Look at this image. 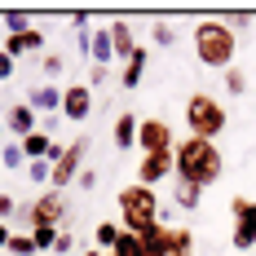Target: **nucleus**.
I'll list each match as a JSON object with an SVG mask.
<instances>
[{
  "instance_id": "f257e3e1",
  "label": "nucleus",
  "mask_w": 256,
  "mask_h": 256,
  "mask_svg": "<svg viewBox=\"0 0 256 256\" xmlns=\"http://www.w3.org/2000/svg\"><path fill=\"white\" fill-rule=\"evenodd\" d=\"M172 159H177V172H172V177L194 181V186H204V190L226 177V154H221V146H216V142H204V137H181Z\"/></svg>"
},
{
  "instance_id": "f03ea898",
  "label": "nucleus",
  "mask_w": 256,
  "mask_h": 256,
  "mask_svg": "<svg viewBox=\"0 0 256 256\" xmlns=\"http://www.w3.org/2000/svg\"><path fill=\"white\" fill-rule=\"evenodd\" d=\"M190 40H194V58H199L204 66H212V71H230L234 66L238 31H230L226 18H204V22H194Z\"/></svg>"
},
{
  "instance_id": "7ed1b4c3",
  "label": "nucleus",
  "mask_w": 256,
  "mask_h": 256,
  "mask_svg": "<svg viewBox=\"0 0 256 256\" xmlns=\"http://www.w3.org/2000/svg\"><path fill=\"white\" fill-rule=\"evenodd\" d=\"M115 204H120V230L128 234H146L159 221V194H154L150 186H124L120 194H115Z\"/></svg>"
},
{
  "instance_id": "20e7f679",
  "label": "nucleus",
  "mask_w": 256,
  "mask_h": 256,
  "mask_svg": "<svg viewBox=\"0 0 256 256\" xmlns=\"http://www.w3.org/2000/svg\"><path fill=\"white\" fill-rule=\"evenodd\" d=\"M226 124H230L226 102H216L212 93H190V98H186V128H190V137L216 142V137L226 132Z\"/></svg>"
},
{
  "instance_id": "39448f33",
  "label": "nucleus",
  "mask_w": 256,
  "mask_h": 256,
  "mask_svg": "<svg viewBox=\"0 0 256 256\" xmlns=\"http://www.w3.org/2000/svg\"><path fill=\"white\" fill-rule=\"evenodd\" d=\"M66 208H71V204H66V190H44L40 199L18 204V216H14V221H18L26 234L40 230V226H58V230H62V226H66V216H71Z\"/></svg>"
},
{
  "instance_id": "423d86ee",
  "label": "nucleus",
  "mask_w": 256,
  "mask_h": 256,
  "mask_svg": "<svg viewBox=\"0 0 256 256\" xmlns=\"http://www.w3.org/2000/svg\"><path fill=\"white\" fill-rule=\"evenodd\" d=\"M177 132H172V124L168 120H159V115H150V120H142L137 124V150L142 154H159V150H177Z\"/></svg>"
},
{
  "instance_id": "0eeeda50",
  "label": "nucleus",
  "mask_w": 256,
  "mask_h": 256,
  "mask_svg": "<svg viewBox=\"0 0 256 256\" xmlns=\"http://www.w3.org/2000/svg\"><path fill=\"white\" fill-rule=\"evenodd\" d=\"M84 154H88V137H76L71 146H66V154L53 164V177H49V190H66V186H76L80 168H84Z\"/></svg>"
},
{
  "instance_id": "6e6552de",
  "label": "nucleus",
  "mask_w": 256,
  "mask_h": 256,
  "mask_svg": "<svg viewBox=\"0 0 256 256\" xmlns=\"http://www.w3.org/2000/svg\"><path fill=\"white\" fill-rule=\"evenodd\" d=\"M66 124H84L93 115V88L88 84H66L62 88V110H58Z\"/></svg>"
},
{
  "instance_id": "1a4fd4ad",
  "label": "nucleus",
  "mask_w": 256,
  "mask_h": 256,
  "mask_svg": "<svg viewBox=\"0 0 256 256\" xmlns=\"http://www.w3.org/2000/svg\"><path fill=\"white\" fill-rule=\"evenodd\" d=\"M177 172V159H172V150H159V154H142L137 159V186H159V181H168Z\"/></svg>"
},
{
  "instance_id": "9d476101",
  "label": "nucleus",
  "mask_w": 256,
  "mask_h": 256,
  "mask_svg": "<svg viewBox=\"0 0 256 256\" xmlns=\"http://www.w3.org/2000/svg\"><path fill=\"white\" fill-rule=\"evenodd\" d=\"M0 120H4V132H9V137H18V142H22L26 132H36V128H40V115H36L26 102H9Z\"/></svg>"
},
{
  "instance_id": "9b49d317",
  "label": "nucleus",
  "mask_w": 256,
  "mask_h": 256,
  "mask_svg": "<svg viewBox=\"0 0 256 256\" xmlns=\"http://www.w3.org/2000/svg\"><path fill=\"white\" fill-rule=\"evenodd\" d=\"M44 49V31H18V36H4V53L18 62V58H36V53Z\"/></svg>"
},
{
  "instance_id": "f8f14e48",
  "label": "nucleus",
  "mask_w": 256,
  "mask_h": 256,
  "mask_svg": "<svg viewBox=\"0 0 256 256\" xmlns=\"http://www.w3.org/2000/svg\"><path fill=\"white\" fill-rule=\"evenodd\" d=\"M22 102L31 106L36 115H58V110H62V88H58V84H36Z\"/></svg>"
},
{
  "instance_id": "ddd939ff",
  "label": "nucleus",
  "mask_w": 256,
  "mask_h": 256,
  "mask_svg": "<svg viewBox=\"0 0 256 256\" xmlns=\"http://www.w3.org/2000/svg\"><path fill=\"white\" fill-rule=\"evenodd\" d=\"M204 186H194V181H181L172 177V208H181V212H199V204H204Z\"/></svg>"
},
{
  "instance_id": "4468645a",
  "label": "nucleus",
  "mask_w": 256,
  "mask_h": 256,
  "mask_svg": "<svg viewBox=\"0 0 256 256\" xmlns=\"http://www.w3.org/2000/svg\"><path fill=\"white\" fill-rule=\"evenodd\" d=\"M137 124H142V120H137L132 110H124V115L115 120V128H110V142H115V150H132V146H137Z\"/></svg>"
},
{
  "instance_id": "2eb2a0df",
  "label": "nucleus",
  "mask_w": 256,
  "mask_h": 256,
  "mask_svg": "<svg viewBox=\"0 0 256 256\" xmlns=\"http://www.w3.org/2000/svg\"><path fill=\"white\" fill-rule=\"evenodd\" d=\"M88 62L93 66H110L115 62V44H110V26H93V49H88Z\"/></svg>"
},
{
  "instance_id": "dca6fc26",
  "label": "nucleus",
  "mask_w": 256,
  "mask_h": 256,
  "mask_svg": "<svg viewBox=\"0 0 256 256\" xmlns=\"http://www.w3.org/2000/svg\"><path fill=\"white\" fill-rule=\"evenodd\" d=\"M168 238H172V226L154 221L150 230L142 234V256H168Z\"/></svg>"
},
{
  "instance_id": "f3484780",
  "label": "nucleus",
  "mask_w": 256,
  "mask_h": 256,
  "mask_svg": "<svg viewBox=\"0 0 256 256\" xmlns=\"http://www.w3.org/2000/svg\"><path fill=\"white\" fill-rule=\"evenodd\" d=\"M110 44H115V62H128L137 53V36L128 22H110Z\"/></svg>"
},
{
  "instance_id": "a211bd4d",
  "label": "nucleus",
  "mask_w": 256,
  "mask_h": 256,
  "mask_svg": "<svg viewBox=\"0 0 256 256\" xmlns=\"http://www.w3.org/2000/svg\"><path fill=\"white\" fill-rule=\"evenodd\" d=\"M146 58H150V53L137 44V53L128 58V62H124V71H120V84H124V88H137V84L146 80Z\"/></svg>"
},
{
  "instance_id": "6ab92c4d",
  "label": "nucleus",
  "mask_w": 256,
  "mask_h": 256,
  "mask_svg": "<svg viewBox=\"0 0 256 256\" xmlns=\"http://www.w3.org/2000/svg\"><path fill=\"white\" fill-rule=\"evenodd\" d=\"M18 146H22L26 164H31V159H49V146H53V137H49V132H40V128H36V132H26V137L18 142Z\"/></svg>"
},
{
  "instance_id": "aec40b11",
  "label": "nucleus",
  "mask_w": 256,
  "mask_h": 256,
  "mask_svg": "<svg viewBox=\"0 0 256 256\" xmlns=\"http://www.w3.org/2000/svg\"><path fill=\"white\" fill-rule=\"evenodd\" d=\"M168 256H194V230H190V226H172Z\"/></svg>"
},
{
  "instance_id": "412c9836",
  "label": "nucleus",
  "mask_w": 256,
  "mask_h": 256,
  "mask_svg": "<svg viewBox=\"0 0 256 256\" xmlns=\"http://www.w3.org/2000/svg\"><path fill=\"white\" fill-rule=\"evenodd\" d=\"M230 212H234V226H248V230H256V199L234 194V199H230Z\"/></svg>"
},
{
  "instance_id": "4be33fe9",
  "label": "nucleus",
  "mask_w": 256,
  "mask_h": 256,
  "mask_svg": "<svg viewBox=\"0 0 256 256\" xmlns=\"http://www.w3.org/2000/svg\"><path fill=\"white\" fill-rule=\"evenodd\" d=\"M0 168H9V172H26V154L18 142H0Z\"/></svg>"
},
{
  "instance_id": "5701e85b",
  "label": "nucleus",
  "mask_w": 256,
  "mask_h": 256,
  "mask_svg": "<svg viewBox=\"0 0 256 256\" xmlns=\"http://www.w3.org/2000/svg\"><path fill=\"white\" fill-rule=\"evenodd\" d=\"M120 234H124V230H120V221H98V230H93V243H98V252H110Z\"/></svg>"
},
{
  "instance_id": "b1692460",
  "label": "nucleus",
  "mask_w": 256,
  "mask_h": 256,
  "mask_svg": "<svg viewBox=\"0 0 256 256\" xmlns=\"http://www.w3.org/2000/svg\"><path fill=\"white\" fill-rule=\"evenodd\" d=\"M58 226H40V230H31V243H36V256H53V243H58Z\"/></svg>"
},
{
  "instance_id": "393cba45",
  "label": "nucleus",
  "mask_w": 256,
  "mask_h": 256,
  "mask_svg": "<svg viewBox=\"0 0 256 256\" xmlns=\"http://www.w3.org/2000/svg\"><path fill=\"white\" fill-rule=\"evenodd\" d=\"M110 256H142V234H120L115 238V248H110Z\"/></svg>"
},
{
  "instance_id": "a878e982",
  "label": "nucleus",
  "mask_w": 256,
  "mask_h": 256,
  "mask_svg": "<svg viewBox=\"0 0 256 256\" xmlns=\"http://www.w3.org/2000/svg\"><path fill=\"white\" fill-rule=\"evenodd\" d=\"M22 177H31L36 186H49V177H53V164H49V159H31Z\"/></svg>"
},
{
  "instance_id": "bb28decb",
  "label": "nucleus",
  "mask_w": 256,
  "mask_h": 256,
  "mask_svg": "<svg viewBox=\"0 0 256 256\" xmlns=\"http://www.w3.org/2000/svg\"><path fill=\"white\" fill-rule=\"evenodd\" d=\"M0 22L9 26V36H18V31H31V14H22V9H9V14H0Z\"/></svg>"
},
{
  "instance_id": "cd10ccee",
  "label": "nucleus",
  "mask_w": 256,
  "mask_h": 256,
  "mask_svg": "<svg viewBox=\"0 0 256 256\" xmlns=\"http://www.w3.org/2000/svg\"><path fill=\"white\" fill-rule=\"evenodd\" d=\"M226 93H234V98L248 93V71H243V66H230V71H226Z\"/></svg>"
},
{
  "instance_id": "c85d7f7f",
  "label": "nucleus",
  "mask_w": 256,
  "mask_h": 256,
  "mask_svg": "<svg viewBox=\"0 0 256 256\" xmlns=\"http://www.w3.org/2000/svg\"><path fill=\"white\" fill-rule=\"evenodd\" d=\"M230 243H234V252H252V248H256V230H248V226H234Z\"/></svg>"
},
{
  "instance_id": "c756f323",
  "label": "nucleus",
  "mask_w": 256,
  "mask_h": 256,
  "mask_svg": "<svg viewBox=\"0 0 256 256\" xmlns=\"http://www.w3.org/2000/svg\"><path fill=\"white\" fill-rule=\"evenodd\" d=\"M9 252H14V256H36L31 234H26V230H14V238H9Z\"/></svg>"
},
{
  "instance_id": "7c9ffc66",
  "label": "nucleus",
  "mask_w": 256,
  "mask_h": 256,
  "mask_svg": "<svg viewBox=\"0 0 256 256\" xmlns=\"http://www.w3.org/2000/svg\"><path fill=\"white\" fill-rule=\"evenodd\" d=\"M40 71H44L49 80H58L62 71H66V58H62V53H44V58H40Z\"/></svg>"
},
{
  "instance_id": "2f4dec72",
  "label": "nucleus",
  "mask_w": 256,
  "mask_h": 256,
  "mask_svg": "<svg viewBox=\"0 0 256 256\" xmlns=\"http://www.w3.org/2000/svg\"><path fill=\"white\" fill-rule=\"evenodd\" d=\"M150 36H154V44H164V49H168V44H177V31H172V22H154Z\"/></svg>"
},
{
  "instance_id": "473e14b6",
  "label": "nucleus",
  "mask_w": 256,
  "mask_h": 256,
  "mask_svg": "<svg viewBox=\"0 0 256 256\" xmlns=\"http://www.w3.org/2000/svg\"><path fill=\"white\" fill-rule=\"evenodd\" d=\"M226 22H230V31H243V26H252V14H248V9H230Z\"/></svg>"
},
{
  "instance_id": "72a5a7b5",
  "label": "nucleus",
  "mask_w": 256,
  "mask_h": 256,
  "mask_svg": "<svg viewBox=\"0 0 256 256\" xmlns=\"http://www.w3.org/2000/svg\"><path fill=\"white\" fill-rule=\"evenodd\" d=\"M66 252H76V234H71V230H62V234H58V243H53V256H66Z\"/></svg>"
},
{
  "instance_id": "f704fd0d",
  "label": "nucleus",
  "mask_w": 256,
  "mask_h": 256,
  "mask_svg": "<svg viewBox=\"0 0 256 256\" xmlns=\"http://www.w3.org/2000/svg\"><path fill=\"white\" fill-rule=\"evenodd\" d=\"M76 186H80V190H98V168H88V164H84V168H80V177H76Z\"/></svg>"
},
{
  "instance_id": "c9c22d12",
  "label": "nucleus",
  "mask_w": 256,
  "mask_h": 256,
  "mask_svg": "<svg viewBox=\"0 0 256 256\" xmlns=\"http://www.w3.org/2000/svg\"><path fill=\"white\" fill-rule=\"evenodd\" d=\"M106 80H110V66H88V80H84V84H88V88H102Z\"/></svg>"
},
{
  "instance_id": "e433bc0d",
  "label": "nucleus",
  "mask_w": 256,
  "mask_h": 256,
  "mask_svg": "<svg viewBox=\"0 0 256 256\" xmlns=\"http://www.w3.org/2000/svg\"><path fill=\"white\" fill-rule=\"evenodd\" d=\"M18 216V199L14 194H0V221H14Z\"/></svg>"
},
{
  "instance_id": "4c0bfd02",
  "label": "nucleus",
  "mask_w": 256,
  "mask_h": 256,
  "mask_svg": "<svg viewBox=\"0 0 256 256\" xmlns=\"http://www.w3.org/2000/svg\"><path fill=\"white\" fill-rule=\"evenodd\" d=\"M14 66H18V62H14V58H9L4 49H0V84H4V80L14 76Z\"/></svg>"
},
{
  "instance_id": "58836bf2",
  "label": "nucleus",
  "mask_w": 256,
  "mask_h": 256,
  "mask_svg": "<svg viewBox=\"0 0 256 256\" xmlns=\"http://www.w3.org/2000/svg\"><path fill=\"white\" fill-rule=\"evenodd\" d=\"M9 238H14V230H9V221H0V248H9Z\"/></svg>"
},
{
  "instance_id": "ea45409f",
  "label": "nucleus",
  "mask_w": 256,
  "mask_h": 256,
  "mask_svg": "<svg viewBox=\"0 0 256 256\" xmlns=\"http://www.w3.org/2000/svg\"><path fill=\"white\" fill-rule=\"evenodd\" d=\"M84 256H110V252H98V248H88V252H84Z\"/></svg>"
},
{
  "instance_id": "a19ab883",
  "label": "nucleus",
  "mask_w": 256,
  "mask_h": 256,
  "mask_svg": "<svg viewBox=\"0 0 256 256\" xmlns=\"http://www.w3.org/2000/svg\"><path fill=\"white\" fill-rule=\"evenodd\" d=\"M0 137H4V120H0Z\"/></svg>"
}]
</instances>
